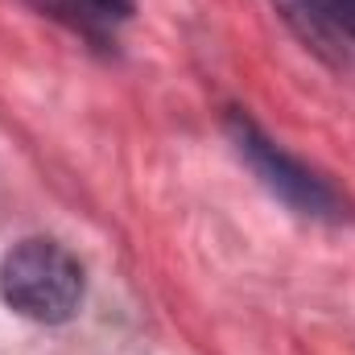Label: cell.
<instances>
[{"instance_id": "obj_3", "label": "cell", "mask_w": 355, "mask_h": 355, "mask_svg": "<svg viewBox=\"0 0 355 355\" xmlns=\"http://www.w3.org/2000/svg\"><path fill=\"white\" fill-rule=\"evenodd\" d=\"M277 8L318 54L355 62V0H277Z\"/></svg>"}, {"instance_id": "obj_2", "label": "cell", "mask_w": 355, "mask_h": 355, "mask_svg": "<svg viewBox=\"0 0 355 355\" xmlns=\"http://www.w3.org/2000/svg\"><path fill=\"white\" fill-rule=\"evenodd\" d=\"M227 132H232L236 153L248 162L252 174L261 178V186L272 198H281L293 215L327 219V223H339L347 215V198L318 170H310L306 162H297L293 153H285L257 120H248L244 112H232L227 116Z\"/></svg>"}, {"instance_id": "obj_4", "label": "cell", "mask_w": 355, "mask_h": 355, "mask_svg": "<svg viewBox=\"0 0 355 355\" xmlns=\"http://www.w3.org/2000/svg\"><path fill=\"white\" fill-rule=\"evenodd\" d=\"M79 8H87V17L95 21H124L132 12V0H71Z\"/></svg>"}, {"instance_id": "obj_1", "label": "cell", "mask_w": 355, "mask_h": 355, "mask_svg": "<svg viewBox=\"0 0 355 355\" xmlns=\"http://www.w3.org/2000/svg\"><path fill=\"white\" fill-rule=\"evenodd\" d=\"M87 277L71 248L58 240H21L0 265V297L29 322H67L83 306Z\"/></svg>"}]
</instances>
